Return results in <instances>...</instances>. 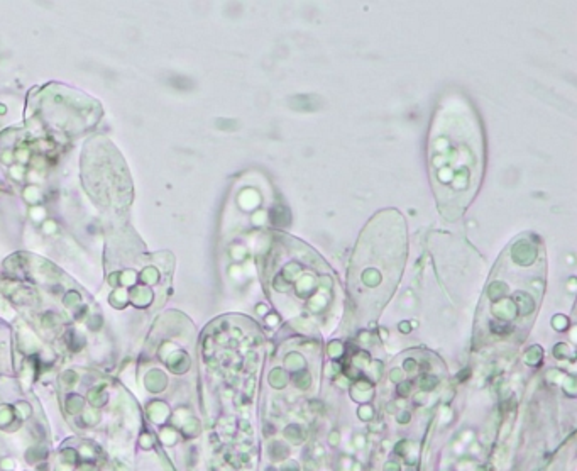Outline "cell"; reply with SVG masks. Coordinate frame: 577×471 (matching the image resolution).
Masks as SVG:
<instances>
[{"instance_id":"obj_6","label":"cell","mask_w":577,"mask_h":471,"mask_svg":"<svg viewBox=\"0 0 577 471\" xmlns=\"http://www.w3.org/2000/svg\"><path fill=\"white\" fill-rule=\"evenodd\" d=\"M293 385H295L296 388H300V390L310 388V385H311L310 373H308L305 368H303V370H300V371H295V373H293Z\"/></svg>"},{"instance_id":"obj_16","label":"cell","mask_w":577,"mask_h":471,"mask_svg":"<svg viewBox=\"0 0 577 471\" xmlns=\"http://www.w3.org/2000/svg\"><path fill=\"white\" fill-rule=\"evenodd\" d=\"M384 471H401V470H399V465H398V463L388 461V463L384 465Z\"/></svg>"},{"instance_id":"obj_15","label":"cell","mask_w":577,"mask_h":471,"mask_svg":"<svg viewBox=\"0 0 577 471\" xmlns=\"http://www.w3.org/2000/svg\"><path fill=\"white\" fill-rule=\"evenodd\" d=\"M403 368H405V371H408V373H411V371L417 370V361H415V359H411V358H408L406 361L403 363Z\"/></svg>"},{"instance_id":"obj_18","label":"cell","mask_w":577,"mask_h":471,"mask_svg":"<svg viewBox=\"0 0 577 471\" xmlns=\"http://www.w3.org/2000/svg\"><path fill=\"white\" fill-rule=\"evenodd\" d=\"M398 422H399V424H408V422H410V414H408V412H403V414H399Z\"/></svg>"},{"instance_id":"obj_1","label":"cell","mask_w":577,"mask_h":471,"mask_svg":"<svg viewBox=\"0 0 577 471\" xmlns=\"http://www.w3.org/2000/svg\"><path fill=\"white\" fill-rule=\"evenodd\" d=\"M481 138L476 122L467 117L437 120L430 144V168L433 185L445 211L459 212L470 202L481 175Z\"/></svg>"},{"instance_id":"obj_20","label":"cell","mask_w":577,"mask_h":471,"mask_svg":"<svg viewBox=\"0 0 577 471\" xmlns=\"http://www.w3.org/2000/svg\"><path fill=\"white\" fill-rule=\"evenodd\" d=\"M339 443V434H330V444H337Z\"/></svg>"},{"instance_id":"obj_8","label":"cell","mask_w":577,"mask_h":471,"mask_svg":"<svg viewBox=\"0 0 577 471\" xmlns=\"http://www.w3.org/2000/svg\"><path fill=\"white\" fill-rule=\"evenodd\" d=\"M285 436L288 437L289 441H293V443H300V441H303V430H301L300 425L291 424L285 429Z\"/></svg>"},{"instance_id":"obj_19","label":"cell","mask_w":577,"mask_h":471,"mask_svg":"<svg viewBox=\"0 0 577 471\" xmlns=\"http://www.w3.org/2000/svg\"><path fill=\"white\" fill-rule=\"evenodd\" d=\"M399 330H401V332H410V324L401 322V324H399Z\"/></svg>"},{"instance_id":"obj_5","label":"cell","mask_w":577,"mask_h":471,"mask_svg":"<svg viewBox=\"0 0 577 471\" xmlns=\"http://www.w3.org/2000/svg\"><path fill=\"white\" fill-rule=\"evenodd\" d=\"M267 452H269V456H271V459H273V461H283V459L288 458L289 449H288V446H286V444L274 441V443L269 444V449H267Z\"/></svg>"},{"instance_id":"obj_13","label":"cell","mask_w":577,"mask_h":471,"mask_svg":"<svg viewBox=\"0 0 577 471\" xmlns=\"http://www.w3.org/2000/svg\"><path fill=\"white\" fill-rule=\"evenodd\" d=\"M329 348H330L329 353H330V356H332V358H339V356L342 354V344L337 343V341H335V343L330 344Z\"/></svg>"},{"instance_id":"obj_10","label":"cell","mask_w":577,"mask_h":471,"mask_svg":"<svg viewBox=\"0 0 577 471\" xmlns=\"http://www.w3.org/2000/svg\"><path fill=\"white\" fill-rule=\"evenodd\" d=\"M552 326H554V329H557V330H565L569 327V319L564 317V315H555L552 321Z\"/></svg>"},{"instance_id":"obj_17","label":"cell","mask_w":577,"mask_h":471,"mask_svg":"<svg viewBox=\"0 0 577 471\" xmlns=\"http://www.w3.org/2000/svg\"><path fill=\"white\" fill-rule=\"evenodd\" d=\"M281 471H300V466L296 465V463H288V465H285L281 468Z\"/></svg>"},{"instance_id":"obj_7","label":"cell","mask_w":577,"mask_h":471,"mask_svg":"<svg viewBox=\"0 0 577 471\" xmlns=\"http://www.w3.org/2000/svg\"><path fill=\"white\" fill-rule=\"evenodd\" d=\"M542 348H538V346H533V348H530V351L525 354V361L527 364H530V366H538L540 361H542Z\"/></svg>"},{"instance_id":"obj_9","label":"cell","mask_w":577,"mask_h":471,"mask_svg":"<svg viewBox=\"0 0 577 471\" xmlns=\"http://www.w3.org/2000/svg\"><path fill=\"white\" fill-rule=\"evenodd\" d=\"M437 385H439V378H437L435 375H423L420 380V388L423 390V392H430V390H433Z\"/></svg>"},{"instance_id":"obj_4","label":"cell","mask_w":577,"mask_h":471,"mask_svg":"<svg viewBox=\"0 0 577 471\" xmlns=\"http://www.w3.org/2000/svg\"><path fill=\"white\" fill-rule=\"evenodd\" d=\"M305 364H307V361H305V358L300 354V353H296V351L288 353V354H286V358H285V366H286V370L293 371V373H295V371L303 370Z\"/></svg>"},{"instance_id":"obj_12","label":"cell","mask_w":577,"mask_h":471,"mask_svg":"<svg viewBox=\"0 0 577 471\" xmlns=\"http://www.w3.org/2000/svg\"><path fill=\"white\" fill-rule=\"evenodd\" d=\"M410 390H411V383H408V381H399L398 383V395L399 397H408L410 395Z\"/></svg>"},{"instance_id":"obj_14","label":"cell","mask_w":577,"mask_h":471,"mask_svg":"<svg viewBox=\"0 0 577 471\" xmlns=\"http://www.w3.org/2000/svg\"><path fill=\"white\" fill-rule=\"evenodd\" d=\"M389 378H391V381H395V383H399V381H403V373L399 368H393L391 371H389Z\"/></svg>"},{"instance_id":"obj_2","label":"cell","mask_w":577,"mask_h":471,"mask_svg":"<svg viewBox=\"0 0 577 471\" xmlns=\"http://www.w3.org/2000/svg\"><path fill=\"white\" fill-rule=\"evenodd\" d=\"M269 271L271 285L278 293H295L300 299H308V308L320 312L330 302L333 282L329 275L320 273L323 261L295 239H281L271 249Z\"/></svg>"},{"instance_id":"obj_3","label":"cell","mask_w":577,"mask_h":471,"mask_svg":"<svg viewBox=\"0 0 577 471\" xmlns=\"http://www.w3.org/2000/svg\"><path fill=\"white\" fill-rule=\"evenodd\" d=\"M267 380H269V385L273 388H285L288 385V375H286V371L283 368H273L269 371Z\"/></svg>"},{"instance_id":"obj_21","label":"cell","mask_w":577,"mask_h":471,"mask_svg":"<svg viewBox=\"0 0 577 471\" xmlns=\"http://www.w3.org/2000/svg\"><path fill=\"white\" fill-rule=\"evenodd\" d=\"M266 471H276V470H274V468H267Z\"/></svg>"},{"instance_id":"obj_11","label":"cell","mask_w":577,"mask_h":471,"mask_svg":"<svg viewBox=\"0 0 577 471\" xmlns=\"http://www.w3.org/2000/svg\"><path fill=\"white\" fill-rule=\"evenodd\" d=\"M357 414L362 421H369V419L374 417V412H373V408H371V405H361V408L357 410Z\"/></svg>"}]
</instances>
